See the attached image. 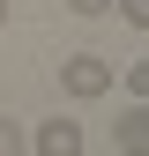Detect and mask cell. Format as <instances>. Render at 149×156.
I'll list each match as a JSON object with an SVG mask.
<instances>
[{
    "label": "cell",
    "instance_id": "obj_1",
    "mask_svg": "<svg viewBox=\"0 0 149 156\" xmlns=\"http://www.w3.org/2000/svg\"><path fill=\"white\" fill-rule=\"evenodd\" d=\"M60 89L74 97V104H97V97L112 89V67L97 60V52H67L60 60Z\"/></svg>",
    "mask_w": 149,
    "mask_h": 156
},
{
    "label": "cell",
    "instance_id": "obj_2",
    "mask_svg": "<svg viewBox=\"0 0 149 156\" xmlns=\"http://www.w3.org/2000/svg\"><path fill=\"white\" fill-rule=\"evenodd\" d=\"M30 156H82V119H37Z\"/></svg>",
    "mask_w": 149,
    "mask_h": 156
},
{
    "label": "cell",
    "instance_id": "obj_3",
    "mask_svg": "<svg viewBox=\"0 0 149 156\" xmlns=\"http://www.w3.org/2000/svg\"><path fill=\"white\" fill-rule=\"evenodd\" d=\"M142 141H149V104H134L119 119V149H142Z\"/></svg>",
    "mask_w": 149,
    "mask_h": 156
},
{
    "label": "cell",
    "instance_id": "obj_4",
    "mask_svg": "<svg viewBox=\"0 0 149 156\" xmlns=\"http://www.w3.org/2000/svg\"><path fill=\"white\" fill-rule=\"evenodd\" d=\"M0 156H30V134H23V119H0Z\"/></svg>",
    "mask_w": 149,
    "mask_h": 156
},
{
    "label": "cell",
    "instance_id": "obj_5",
    "mask_svg": "<svg viewBox=\"0 0 149 156\" xmlns=\"http://www.w3.org/2000/svg\"><path fill=\"white\" fill-rule=\"evenodd\" d=\"M119 15H127L134 30H149V0H119Z\"/></svg>",
    "mask_w": 149,
    "mask_h": 156
},
{
    "label": "cell",
    "instance_id": "obj_6",
    "mask_svg": "<svg viewBox=\"0 0 149 156\" xmlns=\"http://www.w3.org/2000/svg\"><path fill=\"white\" fill-rule=\"evenodd\" d=\"M67 8H74V15H104L112 0H67Z\"/></svg>",
    "mask_w": 149,
    "mask_h": 156
},
{
    "label": "cell",
    "instance_id": "obj_7",
    "mask_svg": "<svg viewBox=\"0 0 149 156\" xmlns=\"http://www.w3.org/2000/svg\"><path fill=\"white\" fill-rule=\"evenodd\" d=\"M0 23H8V0H0Z\"/></svg>",
    "mask_w": 149,
    "mask_h": 156
},
{
    "label": "cell",
    "instance_id": "obj_8",
    "mask_svg": "<svg viewBox=\"0 0 149 156\" xmlns=\"http://www.w3.org/2000/svg\"><path fill=\"white\" fill-rule=\"evenodd\" d=\"M119 156H142V149H119Z\"/></svg>",
    "mask_w": 149,
    "mask_h": 156
}]
</instances>
